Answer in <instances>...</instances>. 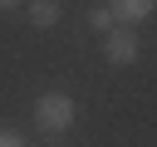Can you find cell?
I'll use <instances>...</instances> for the list:
<instances>
[{"label": "cell", "mask_w": 157, "mask_h": 147, "mask_svg": "<svg viewBox=\"0 0 157 147\" xmlns=\"http://www.w3.org/2000/svg\"><path fill=\"white\" fill-rule=\"evenodd\" d=\"M88 24H93V29H103V34H108V29H113V24H118V20H113V10H108V5H98V10H88Z\"/></svg>", "instance_id": "obj_5"}, {"label": "cell", "mask_w": 157, "mask_h": 147, "mask_svg": "<svg viewBox=\"0 0 157 147\" xmlns=\"http://www.w3.org/2000/svg\"><path fill=\"white\" fill-rule=\"evenodd\" d=\"M29 24H39V29L59 24V5L54 0H29Z\"/></svg>", "instance_id": "obj_4"}, {"label": "cell", "mask_w": 157, "mask_h": 147, "mask_svg": "<svg viewBox=\"0 0 157 147\" xmlns=\"http://www.w3.org/2000/svg\"><path fill=\"white\" fill-rule=\"evenodd\" d=\"M0 147H25V142H20L15 132H0Z\"/></svg>", "instance_id": "obj_6"}, {"label": "cell", "mask_w": 157, "mask_h": 147, "mask_svg": "<svg viewBox=\"0 0 157 147\" xmlns=\"http://www.w3.org/2000/svg\"><path fill=\"white\" fill-rule=\"evenodd\" d=\"M108 10H113L118 24H137V20L152 15V0H108Z\"/></svg>", "instance_id": "obj_3"}, {"label": "cell", "mask_w": 157, "mask_h": 147, "mask_svg": "<svg viewBox=\"0 0 157 147\" xmlns=\"http://www.w3.org/2000/svg\"><path fill=\"white\" fill-rule=\"evenodd\" d=\"M74 118H78V103H74L69 93H44V98L34 103V123H39L44 132H69Z\"/></svg>", "instance_id": "obj_1"}, {"label": "cell", "mask_w": 157, "mask_h": 147, "mask_svg": "<svg viewBox=\"0 0 157 147\" xmlns=\"http://www.w3.org/2000/svg\"><path fill=\"white\" fill-rule=\"evenodd\" d=\"M103 59H108V64H132V59H137V39H132L128 29L113 24L108 39H103Z\"/></svg>", "instance_id": "obj_2"}, {"label": "cell", "mask_w": 157, "mask_h": 147, "mask_svg": "<svg viewBox=\"0 0 157 147\" xmlns=\"http://www.w3.org/2000/svg\"><path fill=\"white\" fill-rule=\"evenodd\" d=\"M15 5H20V0H0V10H15Z\"/></svg>", "instance_id": "obj_7"}]
</instances>
